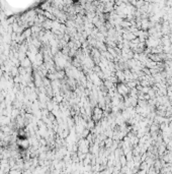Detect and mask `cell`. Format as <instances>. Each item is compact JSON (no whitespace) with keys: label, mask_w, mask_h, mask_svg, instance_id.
I'll list each match as a JSON object with an SVG mask.
<instances>
[{"label":"cell","mask_w":172,"mask_h":174,"mask_svg":"<svg viewBox=\"0 0 172 174\" xmlns=\"http://www.w3.org/2000/svg\"><path fill=\"white\" fill-rule=\"evenodd\" d=\"M116 89H118V93L122 97V96L128 97V95L131 92V89L128 88V87L126 86V84H124V83H120V84L118 85V87H116Z\"/></svg>","instance_id":"obj_1"},{"label":"cell","mask_w":172,"mask_h":174,"mask_svg":"<svg viewBox=\"0 0 172 174\" xmlns=\"http://www.w3.org/2000/svg\"><path fill=\"white\" fill-rule=\"evenodd\" d=\"M101 117H102V110L99 109V108H95V109H94L93 118H94L95 120H99Z\"/></svg>","instance_id":"obj_2"}]
</instances>
